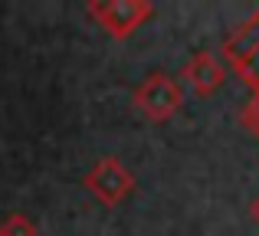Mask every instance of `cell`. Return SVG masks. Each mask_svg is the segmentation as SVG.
<instances>
[{
	"mask_svg": "<svg viewBox=\"0 0 259 236\" xmlns=\"http://www.w3.org/2000/svg\"><path fill=\"white\" fill-rule=\"evenodd\" d=\"M249 217H253V223L259 226V194L253 197V204H249Z\"/></svg>",
	"mask_w": 259,
	"mask_h": 236,
	"instance_id": "cell-8",
	"label": "cell"
},
{
	"mask_svg": "<svg viewBox=\"0 0 259 236\" xmlns=\"http://www.w3.org/2000/svg\"><path fill=\"white\" fill-rule=\"evenodd\" d=\"M240 121H243V128H246V131L259 141V92H253V99H249V102L243 105Z\"/></svg>",
	"mask_w": 259,
	"mask_h": 236,
	"instance_id": "cell-7",
	"label": "cell"
},
{
	"mask_svg": "<svg viewBox=\"0 0 259 236\" xmlns=\"http://www.w3.org/2000/svg\"><path fill=\"white\" fill-rule=\"evenodd\" d=\"M223 59L227 66L249 85L253 92H259V10L233 36H227L223 43Z\"/></svg>",
	"mask_w": 259,
	"mask_h": 236,
	"instance_id": "cell-4",
	"label": "cell"
},
{
	"mask_svg": "<svg viewBox=\"0 0 259 236\" xmlns=\"http://www.w3.org/2000/svg\"><path fill=\"white\" fill-rule=\"evenodd\" d=\"M132 105L141 112L148 121L161 125V121H171L184 105V85L177 82L167 72H148L132 92Z\"/></svg>",
	"mask_w": 259,
	"mask_h": 236,
	"instance_id": "cell-1",
	"label": "cell"
},
{
	"mask_svg": "<svg viewBox=\"0 0 259 236\" xmlns=\"http://www.w3.org/2000/svg\"><path fill=\"white\" fill-rule=\"evenodd\" d=\"M135 184H138L135 174L128 171L118 158H112V154H108V158H99L82 177V187L99 200L102 207H108V210H115V207L125 204V200L135 194Z\"/></svg>",
	"mask_w": 259,
	"mask_h": 236,
	"instance_id": "cell-2",
	"label": "cell"
},
{
	"mask_svg": "<svg viewBox=\"0 0 259 236\" xmlns=\"http://www.w3.org/2000/svg\"><path fill=\"white\" fill-rule=\"evenodd\" d=\"M181 82L190 85L194 96L207 99V96H213V92H220V85L227 82V63H223L217 53L200 50V53H194V56L184 63Z\"/></svg>",
	"mask_w": 259,
	"mask_h": 236,
	"instance_id": "cell-5",
	"label": "cell"
},
{
	"mask_svg": "<svg viewBox=\"0 0 259 236\" xmlns=\"http://www.w3.org/2000/svg\"><path fill=\"white\" fill-rule=\"evenodd\" d=\"M4 236H36V223H33L26 213H10V217L0 223Z\"/></svg>",
	"mask_w": 259,
	"mask_h": 236,
	"instance_id": "cell-6",
	"label": "cell"
},
{
	"mask_svg": "<svg viewBox=\"0 0 259 236\" xmlns=\"http://www.w3.org/2000/svg\"><path fill=\"white\" fill-rule=\"evenodd\" d=\"M85 13L115 39H125L138 33L154 17V7L148 0H92Z\"/></svg>",
	"mask_w": 259,
	"mask_h": 236,
	"instance_id": "cell-3",
	"label": "cell"
},
{
	"mask_svg": "<svg viewBox=\"0 0 259 236\" xmlns=\"http://www.w3.org/2000/svg\"><path fill=\"white\" fill-rule=\"evenodd\" d=\"M0 236H4V233H0Z\"/></svg>",
	"mask_w": 259,
	"mask_h": 236,
	"instance_id": "cell-9",
	"label": "cell"
}]
</instances>
